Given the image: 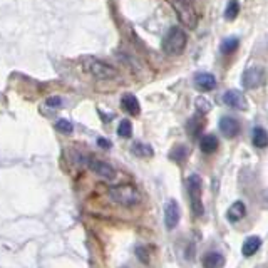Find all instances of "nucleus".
Instances as JSON below:
<instances>
[{
	"label": "nucleus",
	"mask_w": 268,
	"mask_h": 268,
	"mask_svg": "<svg viewBox=\"0 0 268 268\" xmlns=\"http://www.w3.org/2000/svg\"><path fill=\"white\" fill-rule=\"evenodd\" d=\"M121 106L124 107V111L131 114V116H138V114L141 112L139 101L134 94H124L121 99Z\"/></svg>",
	"instance_id": "13"
},
{
	"label": "nucleus",
	"mask_w": 268,
	"mask_h": 268,
	"mask_svg": "<svg viewBox=\"0 0 268 268\" xmlns=\"http://www.w3.org/2000/svg\"><path fill=\"white\" fill-rule=\"evenodd\" d=\"M180 223V206L176 203V199H169L164 204V225L168 230H174Z\"/></svg>",
	"instance_id": "7"
},
{
	"label": "nucleus",
	"mask_w": 268,
	"mask_h": 268,
	"mask_svg": "<svg viewBox=\"0 0 268 268\" xmlns=\"http://www.w3.org/2000/svg\"><path fill=\"white\" fill-rule=\"evenodd\" d=\"M109 198L121 206H134L139 203V191L133 185H117L109 190Z\"/></svg>",
	"instance_id": "3"
},
{
	"label": "nucleus",
	"mask_w": 268,
	"mask_h": 268,
	"mask_svg": "<svg viewBox=\"0 0 268 268\" xmlns=\"http://www.w3.org/2000/svg\"><path fill=\"white\" fill-rule=\"evenodd\" d=\"M238 14H240V4H238V0H230L226 5V10H225V19L235 20Z\"/></svg>",
	"instance_id": "20"
},
{
	"label": "nucleus",
	"mask_w": 268,
	"mask_h": 268,
	"mask_svg": "<svg viewBox=\"0 0 268 268\" xmlns=\"http://www.w3.org/2000/svg\"><path fill=\"white\" fill-rule=\"evenodd\" d=\"M186 44H188L186 32L181 27L174 25L169 28L166 37L163 39V50H164V54H168V55H180V54H183Z\"/></svg>",
	"instance_id": "2"
},
{
	"label": "nucleus",
	"mask_w": 268,
	"mask_h": 268,
	"mask_svg": "<svg viewBox=\"0 0 268 268\" xmlns=\"http://www.w3.org/2000/svg\"><path fill=\"white\" fill-rule=\"evenodd\" d=\"M260 247H261V240H260V238L258 236H250L243 243L242 253H243V256H253L260 250Z\"/></svg>",
	"instance_id": "16"
},
{
	"label": "nucleus",
	"mask_w": 268,
	"mask_h": 268,
	"mask_svg": "<svg viewBox=\"0 0 268 268\" xmlns=\"http://www.w3.org/2000/svg\"><path fill=\"white\" fill-rule=\"evenodd\" d=\"M201 190H203L201 178L198 174H191L188 178V191H190V199H191V212L195 216H201L204 213Z\"/></svg>",
	"instance_id": "4"
},
{
	"label": "nucleus",
	"mask_w": 268,
	"mask_h": 268,
	"mask_svg": "<svg viewBox=\"0 0 268 268\" xmlns=\"http://www.w3.org/2000/svg\"><path fill=\"white\" fill-rule=\"evenodd\" d=\"M136 256L142 261V263H147L150 261V252H147V248L146 247H142V245H139V247H136Z\"/></svg>",
	"instance_id": "26"
},
{
	"label": "nucleus",
	"mask_w": 268,
	"mask_h": 268,
	"mask_svg": "<svg viewBox=\"0 0 268 268\" xmlns=\"http://www.w3.org/2000/svg\"><path fill=\"white\" fill-rule=\"evenodd\" d=\"M196 107H198L199 112L206 114V112L212 111V102H210L208 99H204V98H198L196 99Z\"/></svg>",
	"instance_id": "25"
},
{
	"label": "nucleus",
	"mask_w": 268,
	"mask_h": 268,
	"mask_svg": "<svg viewBox=\"0 0 268 268\" xmlns=\"http://www.w3.org/2000/svg\"><path fill=\"white\" fill-rule=\"evenodd\" d=\"M201 128H203V121H201V116H195L190 121V124H188V131H190L191 136H195V138H198L199 133H201Z\"/></svg>",
	"instance_id": "21"
},
{
	"label": "nucleus",
	"mask_w": 268,
	"mask_h": 268,
	"mask_svg": "<svg viewBox=\"0 0 268 268\" xmlns=\"http://www.w3.org/2000/svg\"><path fill=\"white\" fill-rule=\"evenodd\" d=\"M223 102L228 107H231V109H247V101H245L240 91L236 89L226 91L223 94Z\"/></svg>",
	"instance_id": "10"
},
{
	"label": "nucleus",
	"mask_w": 268,
	"mask_h": 268,
	"mask_svg": "<svg viewBox=\"0 0 268 268\" xmlns=\"http://www.w3.org/2000/svg\"><path fill=\"white\" fill-rule=\"evenodd\" d=\"M199 147H201L203 153L206 155H212L216 150H218V138L215 134H204L201 136V141H199Z\"/></svg>",
	"instance_id": "15"
},
{
	"label": "nucleus",
	"mask_w": 268,
	"mask_h": 268,
	"mask_svg": "<svg viewBox=\"0 0 268 268\" xmlns=\"http://www.w3.org/2000/svg\"><path fill=\"white\" fill-rule=\"evenodd\" d=\"M245 215H247V206H245V203L243 201H235L230 208H228L226 218L230 220L231 223H236V221H240V220L245 218Z\"/></svg>",
	"instance_id": "12"
},
{
	"label": "nucleus",
	"mask_w": 268,
	"mask_h": 268,
	"mask_svg": "<svg viewBox=\"0 0 268 268\" xmlns=\"http://www.w3.org/2000/svg\"><path fill=\"white\" fill-rule=\"evenodd\" d=\"M266 81V71L261 66H252L243 72L242 82L245 89H256L260 85H263Z\"/></svg>",
	"instance_id": "6"
},
{
	"label": "nucleus",
	"mask_w": 268,
	"mask_h": 268,
	"mask_svg": "<svg viewBox=\"0 0 268 268\" xmlns=\"http://www.w3.org/2000/svg\"><path fill=\"white\" fill-rule=\"evenodd\" d=\"M252 139H253V144L256 147H260V150L268 146V133H266V129H263V128H255L253 129V134H252Z\"/></svg>",
	"instance_id": "17"
},
{
	"label": "nucleus",
	"mask_w": 268,
	"mask_h": 268,
	"mask_svg": "<svg viewBox=\"0 0 268 268\" xmlns=\"http://www.w3.org/2000/svg\"><path fill=\"white\" fill-rule=\"evenodd\" d=\"M195 85L203 93H208V91H213L216 87V79L210 72H198L195 76Z\"/></svg>",
	"instance_id": "11"
},
{
	"label": "nucleus",
	"mask_w": 268,
	"mask_h": 268,
	"mask_svg": "<svg viewBox=\"0 0 268 268\" xmlns=\"http://www.w3.org/2000/svg\"><path fill=\"white\" fill-rule=\"evenodd\" d=\"M225 256L218 252H210L203 256V268H223Z\"/></svg>",
	"instance_id": "14"
},
{
	"label": "nucleus",
	"mask_w": 268,
	"mask_h": 268,
	"mask_svg": "<svg viewBox=\"0 0 268 268\" xmlns=\"http://www.w3.org/2000/svg\"><path fill=\"white\" fill-rule=\"evenodd\" d=\"M98 144H99L101 147H109V146H111V142H109V141H106V139H102V138H101V139H98Z\"/></svg>",
	"instance_id": "28"
},
{
	"label": "nucleus",
	"mask_w": 268,
	"mask_h": 268,
	"mask_svg": "<svg viewBox=\"0 0 268 268\" xmlns=\"http://www.w3.org/2000/svg\"><path fill=\"white\" fill-rule=\"evenodd\" d=\"M89 168L93 173H96L98 176L104 180H114L116 178V169H114L109 163L101 161V159H89Z\"/></svg>",
	"instance_id": "8"
},
{
	"label": "nucleus",
	"mask_w": 268,
	"mask_h": 268,
	"mask_svg": "<svg viewBox=\"0 0 268 268\" xmlns=\"http://www.w3.org/2000/svg\"><path fill=\"white\" fill-rule=\"evenodd\" d=\"M220 131L226 138H236L240 134V123L231 116H223L220 119Z\"/></svg>",
	"instance_id": "9"
},
{
	"label": "nucleus",
	"mask_w": 268,
	"mask_h": 268,
	"mask_svg": "<svg viewBox=\"0 0 268 268\" xmlns=\"http://www.w3.org/2000/svg\"><path fill=\"white\" fill-rule=\"evenodd\" d=\"M238 45H240V41H238V37H228L225 39L223 42H221V52H223L225 55L228 54H233L235 50L238 49Z\"/></svg>",
	"instance_id": "18"
},
{
	"label": "nucleus",
	"mask_w": 268,
	"mask_h": 268,
	"mask_svg": "<svg viewBox=\"0 0 268 268\" xmlns=\"http://www.w3.org/2000/svg\"><path fill=\"white\" fill-rule=\"evenodd\" d=\"M131 150H133L136 156H141V158L153 156V147L150 144H144V142H134Z\"/></svg>",
	"instance_id": "19"
},
{
	"label": "nucleus",
	"mask_w": 268,
	"mask_h": 268,
	"mask_svg": "<svg viewBox=\"0 0 268 268\" xmlns=\"http://www.w3.org/2000/svg\"><path fill=\"white\" fill-rule=\"evenodd\" d=\"M117 134L121 136V138H131V136H133V124H131V121L124 119V121L119 123Z\"/></svg>",
	"instance_id": "22"
},
{
	"label": "nucleus",
	"mask_w": 268,
	"mask_h": 268,
	"mask_svg": "<svg viewBox=\"0 0 268 268\" xmlns=\"http://www.w3.org/2000/svg\"><path fill=\"white\" fill-rule=\"evenodd\" d=\"M55 129L62 134H71L74 131V126L71 124V121H67V119H59V121L55 123Z\"/></svg>",
	"instance_id": "23"
},
{
	"label": "nucleus",
	"mask_w": 268,
	"mask_h": 268,
	"mask_svg": "<svg viewBox=\"0 0 268 268\" xmlns=\"http://www.w3.org/2000/svg\"><path fill=\"white\" fill-rule=\"evenodd\" d=\"M82 69L91 74L96 79H101V81H109V79L117 77V71L114 69L112 66H109L107 62L98 59V57H84L82 59Z\"/></svg>",
	"instance_id": "1"
},
{
	"label": "nucleus",
	"mask_w": 268,
	"mask_h": 268,
	"mask_svg": "<svg viewBox=\"0 0 268 268\" xmlns=\"http://www.w3.org/2000/svg\"><path fill=\"white\" fill-rule=\"evenodd\" d=\"M61 104H62V99L57 98V96H52V98L47 99V106H50V107H59Z\"/></svg>",
	"instance_id": "27"
},
{
	"label": "nucleus",
	"mask_w": 268,
	"mask_h": 268,
	"mask_svg": "<svg viewBox=\"0 0 268 268\" xmlns=\"http://www.w3.org/2000/svg\"><path fill=\"white\" fill-rule=\"evenodd\" d=\"M188 156V150H186V146H178V147H174L173 153H171V159H174V161H178V163H183L185 159Z\"/></svg>",
	"instance_id": "24"
},
{
	"label": "nucleus",
	"mask_w": 268,
	"mask_h": 268,
	"mask_svg": "<svg viewBox=\"0 0 268 268\" xmlns=\"http://www.w3.org/2000/svg\"><path fill=\"white\" fill-rule=\"evenodd\" d=\"M171 5L174 7L176 14H178L181 24H185L190 28H196L198 25V17L193 10L191 0H169Z\"/></svg>",
	"instance_id": "5"
}]
</instances>
